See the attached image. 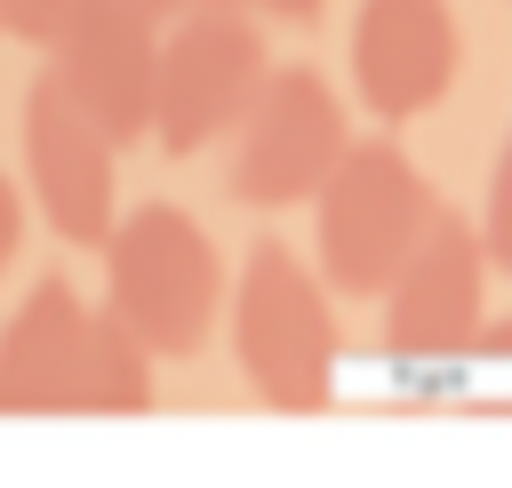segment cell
<instances>
[{"instance_id":"1","label":"cell","mask_w":512,"mask_h":488,"mask_svg":"<svg viewBox=\"0 0 512 488\" xmlns=\"http://www.w3.org/2000/svg\"><path fill=\"white\" fill-rule=\"evenodd\" d=\"M104 312L152 352V360H192L224 312V256L200 232L192 208L144 200L112 224L104 240Z\"/></svg>"},{"instance_id":"2","label":"cell","mask_w":512,"mask_h":488,"mask_svg":"<svg viewBox=\"0 0 512 488\" xmlns=\"http://www.w3.org/2000/svg\"><path fill=\"white\" fill-rule=\"evenodd\" d=\"M232 360L248 392L280 416H320L336 400V304L328 280L288 256L280 240H256L232 280Z\"/></svg>"},{"instance_id":"3","label":"cell","mask_w":512,"mask_h":488,"mask_svg":"<svg viewBox=\"0 0 512 488\" xmlns=\"http://www.w3.org/2000/svg\"><path fill=\"white\" fill-rule=\"evenodd\" d=\"M440 224V192L416 176V160L392 136H352V152L336 160V176L312 200V248H320V280L336 296H376L400 280V264L424 248V232Z\"/></svg>"},{"instance_id":"4","label":"cell","mask_w":512,"mask_h":488,"mask_svg":"<svg viewBox=\"0 0 512 488\" xmlns=\"http://www.w3.org/2000/svg\"><path fill=\"white\" fill-rule=\"evenodd\" d=\"M264 80H272V40L248 8H184V16H168V40H160L152 136L176 160H192L248 120Z\"/></svg>"},{"instance_id":"5","label":"cell","mask_w":512,"mask_h":488,"mask_svg":"<svg viewBox=\"0 0 512 488\" xmlns=\"http://www.w3.org/2000/svg\"><path fill=\"white\" fill-rule=\"evenodd\" d=\"M344 152H352V120H344L328 72L272 64L264 96L232 128V176L224 184L240 208H296V200H320V184L336 176Z\"/></svg>"},{"instance_id":"6","label":"cell","mask_w":512,"mask_h":488,"mask_svg":"<svg viewBox=\"0 0 512 488\" xmlns=\"http://www.w3.org/2000/svg\"><path fill=\"white\" fill-rule=\"evenodd\" d=\"M160 40L168 16L144 0H72V16L48 40V72L112 144H136L152 136L160 104Z\"/></svg>"},{"instance_id":"7","label":"cell","mask_w":512,"mask_h":488,"mask_svg":"<svg viewBox=\"0 0 512 488\" xmlns=\"http://www.w3.org/2000/svg\"><path fill=\"white\" fill-rule=\"evenodd\" d=\"M16 144H24V176H32V208L48 216L56 240L72 248H104L120 224V168H112V136L64 96V80L40 64L16 112Z\"/></svg>"},{"instance_id":"8","label":"cell","mask_w":512,"mask_h":488,"mask_svg":"<svg viewBox=\"0 0 512 488\" xmlns=\"http://www.w3.org/2000/svg\"><path fill=\"white\" fill-rule=\"evenodd\" d=\"M488 336V248L464 216L440 208L424 248L384 288V344L392 360H456Z\"/></svg>"},{"instance_id":"9","label":"cell","mask_w":512,"mask_h":488,"mask_svg":"<svg viewBox=\"0 0 512 488\" xmlns=\"http://www.w3.org/2000/svg\"><path fill=\"white\" fill-rule=\"evenodd\" d=\"M88 344H96V304L56 272L32 280V296L0 320V416H80Z\"/></svg>"},{"instance_id":"10","label":"cell","mask_w":512,"mask_h":488,"mask_svg":"<svg viewBox=\"0 0 512 488\" xmlns=\"http://www.w3.org/2000/svg\"><path fill=\"white\" fill-rule=\"evenodd\" d=\"M456 80V8L448 0H360L352 16V88L376 120H424Z\"/></svg>"},{"instance_id":"11","label":"cell","mask_w":512,"mask_h":488,"mask_svg":"<svg viewBox=\"0 0 512 488\" xmlns=\"http://www.w3.org/2000/svg\"><path fill=\"white\" fill-rule=\"evenodd\" d=\"M480 248H488V272L512 280V128H504V152L488 168V192H480V216H472Z\"/></svg>"},{"instance_id":"12","label":"cell","mask_w":512,"mask_h":488,"mask_svg":"<svg viewBox=\"0 0 512 488\" xmlns=\"http://www.w3.org/2000/svg\"><path fill=\"white\" fill-rule=\"evenodd\" d=\"M64 16H72V0H0V24H8V40H32V48H48Z\"/></svg>"},{"instance_id":"13","label":"cell","mask_w":512,"mask_h":488,"mask_svg":"<svg viewBox=\"0 0 512 488\" xmlns=\"http://www.w3.org/2000/svg\"><path fill=\"white\" fill-rule=\"evenodd\" d=\"M16 240H24V192H16V176L0 168V272L16 264Z\"/></svg>"},{"instance_id":"14","label":"cell","mask_w":512,"mask_h":488,"mask_svg":"<svg viewBox=\"0 0 512 488\" xmlns=\"http://www.w3.org/2000/svg\"><path fill=\"white\" fill-rule=\"evenodd\" d=\"M256 8H264V16H288V24H304V16H320L328 0H256Z\"/></svg>"},{"instance_id":"15","label":"cell","mask_w":512,"mask_h":488,"mask_svg":"<svg viewBox=\"0 0 512 488\" xmlns=\"http://www.w3.org/2000/svg\"><path fill=\"white\" fill-rule=\"evenodd\" d=\"M184 8H256V0H184Z\"/></svg>"},{"instance_id":"16","label":"cell","mask_w":512,"mask_h":488,"mask_svg":"<svg viewBox=\"0 0 512 488\" xmlns=\"http://www.w3.org/2000/svg\"><path fill=\"white\" fill-rule=\"evenodd\" d=\"M144 8H160V16H184V0H144Z\"/></svg>"},{"instance_id":"17","label":"cell","mask_w":512,"mask_h":488,"mask_svg":"<svg viewBox=\"0 0 512 488\" xmlns=\"http://www.w3.org/2000/svg\"><path fill=\"white\" fill-rule=\"evenodd\" d=\"M0 40H8V24H0Z\"/></svg>"}]
</instances>
